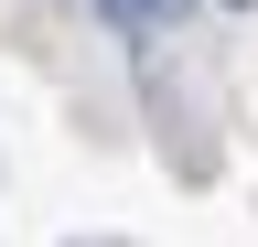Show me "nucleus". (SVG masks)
<instances>
[{
    "label": "nucleus",
    "mask_w": 258,
    "mask_h": 247,
    "mask_svg": "<svg viewBox=\"0 0 258 247\" xmlns=\"http://www.w3.org/2000/svg\"><path fill=\"white\" fill-rule=\"evenodd\" d=\"M97 11H108L118 33H151V11H140V0H97Z\"/></svg>",
    "instance_id": "nucleus-1"
},
{
    "label": "nucleus",
    "mask_w": 258,
    "mask_h": 247,
    "mask_svg": "<svg viewBox=\"0 0 258 247\" xmlns=\"http://www.w3.org/2000/svg\"><path fill=\"white\" fill-rule=\"evenodd\" d=\"M140 11H151V33H161V22H183V0H140Z\"/></svg>",
    "instance_id": "nucleus-2"
},
{
    "label": "nucleus",
    "mask_w": 258,
    "mask_h": 247,
    "mask_svg": "<svg viewBox=\"0 0 258 247\" xmlns=\"http://www.w3.org/2000/svg\"><path fill=\"white\" fill-rule=\"evenodd\" d=\"M215 11H258V0H215Z\"/></svg>",
    "instance_id": "nucleus-3"
}]
</instances>
